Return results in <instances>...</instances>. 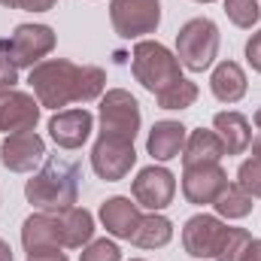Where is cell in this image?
I'll return each instance as SVG.
<instances>
[{"label": "cell", "mask_w": 261, "mask_h": 261, "mask_svg": "<svg viewBox=\"0 0 261 261\" xmlns=\"http://www.w3.org/2000/svg\"><path fill=\"white\" fill-rule=\"evenodd\" d=\"M94 237V216L85 206H67L55 213H34L21 225L24 252L40 249H82Z\"/></svg>", "instance_id": "obj_2"}, {"label": "cell", "mask_w": 261, "mask_h": 261, "mask_svg": "<svg viewBox=\"0 0 261 261\" xmlns=\"http://www.w3.org/2000/svg\"><path fill=\"white\" fill-rule=\"evenodd\" d=\"M110 21L122 40H140L161 24V0H110Z\"/></svg>", "instance_id": "obj_8"}, {"label": "cell", "mask_w": 261, "mask_h": 261, "mask_svg": "<svg viewBox=\"0 0 261 261\" xmlns=\"http://www.w3.org/2000/svg\"><path fill=\"white\" fill-rule=\"evenodd\" d=\"M79 261H122V249L113 240H91L88 246H82Z\"/></svg>", "instance_id": "obj_27"}, {"label": "cell", "mask_w": 261, "mask_h": 261, "mask_svg": "<svg viewBox=\"0 0 261 261\" xmlns=\"http://www.w3.org/2000/svg\"><path fill=\"white\" fill-rule=\"evenodd\" d=\"M18 3L21 0H0V6H6V9H18Z\"/></svg>", "instance_id": "obj_35"}, {"label": "cell", "mask_w": 261, "mask_h": 261, "mask_svg": "<svg viewBox=\"0 0 261 261\" xmlns=\"http://www.w3.org/2000/svg\"><path fill=\"white\" fill-rule=\"evenodd\" d=\"M225 228L222 219L216 216H206V213H197L186 222L182 228V246L192 258H216L219 246H222V237H225Z\"/></svg>", "instance_id": "obj_14"}, {"label": "cell", "mask_w": 261, "mask_h": 261, "mask_svg": "<svg viewBox=\"0 0 261 261\" xmlns=\"http://www.w3.org/2000/svg\"><path fill=\"white\" fill-rule=\"evenodd\" d=\"M246 61L255 73H261V31H255L246 43Z\"/></svg>", "instance_id": "obj_28"}, {"label": "cell", "mask_w": 261, "mask_h": 261, "mask_svg": "<svg viewBox=\"0 0 261 261\" xmlns=\"http://www.w3.org/2000/svg\"><path fill=\"white\" fill-rule=\"evenodd\" d=\"M237 186L249 197H261V158H246L237 167Z\"/></svg>", "instance_id": "obj_26"}, {"label": "cell", "mask_w": 261, "mask_h": 261, "mask_svg": "<svg viewBox=\"0 0 261 261\" xmlns=\"http://www.w3.org/2000/svg\"><path fill=\"white\" fill-rule=\"evenodd\" d=\"M140 103L137 97L125 88H110L100 97V137L107 140H122L134 143L137 130H140Z\"/></svg>", "instance_id": "obj_7"}, {"label": "cell", "mask_w": 261, "mask_h": 261, "mask_svg": "<svg viewBox=\"0 0 261 261\" xmlns=\"http://www.w3.org/2000/svg\"><path fill=\"white\" fill-rule=\"evenodd\" d=\"M228 189V173L222 164H192L182 167V195L195 206L216 203V197Z\"/></svg>", "instance_id": "obj_12"}, {"label": "cell", "mask_w": 261, "mask_h": 261, "mask_svg": "<svg viewBox=\"0 0 261 261\" xmlns=\"http://www.w3.org/2000/svg\"><path fill=\"white\" fill-rule=\"evenodd\" d=\"M130 192H134L137 206H146V210L158 213V210L170 206V200L176 195V176L167 167H155L152 164V167H143L137 173Z\"/></svg>", "instance_id": "obj_11"}, {"label": "cell", "mask_w": 261, "mask_h": 261, "mask_svg": "<svg viewBox=\"0 0 261 261\" xmlns=\"http://www.w3.org/2000/svg\"><path fill=\"white\" fill-rule=\"evenodd\" d=\"M58 0H21L18 9H28V12H49Z\"/></svg>", "instance_id": "obj_31"}, {"label": "cell", "mask_w": 261, "mask_h": 261, "mask_svg": "<svg viewBox=\"0 0 261 261\" xmlns=\"http://www.w3.org/2000/svg\"><path fill=\"white\" fill-rule=\"evenodd\" d=\"M219 55V28L213 18H189L176 34V58L192 73H203Z\"/></svg>", "instance_id": "obj_5"}, {"label": "cell", "mask_w": 261, "mask_h": 261, "mask_svg": "<svg viewBox=\"0 0 261 261\" xmlns=\"http://www.w3.org/2000/svg\"><path fill=\"white\" fill-rule=\"evenodd\" d=\"M0 261H12V249H9V243L0 237Z\"/></svg>", "instance_id": "obj_33"}, {"label": "cell", "mask_w": 261, "mask_h": 261, "mask_svg": "<svg viewBox=\"0 0 261 261\" xmlns=\"http://www.w3.org/2000/svg\"><path fill=\"white\" fill-rule=\"evenodd\" d=\"M94 130V116L82 107V110H61L49 119V137L61 146V149H79Z\"/></svg>", "instance_id": "obj_15"}, {"label": "cell", "mask_w": 261, "mask_h": 261, "mask_svg": "<svg viewBox=\"0 0 261 261\" xmlns=\"http://www.w3.org/2000/svg\"><path fill=\"white\" fill-rule=\"evenodd\" d=\"M210 88L216 94V100L222 103H237L246 94V73L237 61H222L216 64L213 76H210Z\"/></svg>", "instance_id": "obj_20"}, {"label": "cell", "mask_w": 261, "mask_h": 261, "mask_svg": "<svg viewBox=\"0 0 261 261\" xmlns=\"http://www.w3.org/2000/svg\"><path fill=\"white\" fill-rule=\"evenodd\" d=\"M252 200H255V197H249L237 182H228V189L216 197L213 206H216V213L225 216V219H246V216L252 213V206H255Z\"/></svg>", "instance_id": "obj_22"}, {"label": "cell", "mask_w": 261, "mask_h": 261, "mask_svg": "<svg viewBox=\"0 0 261 261\" xmlns=\"http://www.w3.org/2000/svg\"><path fill=\"white\" fill-rule=\"evenodd\" d=\"M40 100L28 91L6 88L0 91V134H18L34 130L40 122Z\"/></svg>", "instance_id": "obj_13"}, {"label": "cell", "mask_w": 261, "mask_h": 261, "mask_svg": "<svg viewBox=\"0 0 261 261\" xmlns=\"http://www.w3.org/2000/svg\"><path fill=\"white\" fill-rule=\"evenodd\" d=\"M186 137H189V128L182 122H155L152 130H149V140H146V149L155 161H170L176 155H182L186 149Z\"/></svg>", "instance_id": "obj_17"}, {"label": "cell", "mask_w": 261, "mask_h": 261, "mask_svg": "<svg viewBox=\"0 0 261 261\" xmlns=\"http://www.w3.org/2000/svg\"><path fill=\"white\" fill-rule=\"evenodd\" d=\"M55 49V31L49 24H18L0 40V55L15 67H37Z\"/></svg>", "instance_id": "obj_6"}, {"label": "cell", "mask_w": 261, "mask_h": 261, "mask_svg": "<svg viewBox=\"0 0 261 261\" xmlns=\"http://www.w3.org/2000/svg\"><path fill=\"white\" fill-rule=\"evenodd\" d=\"M249 146H252V155H255V158H261V130H258V137H255Z\"/></svg>", "instance_id": "obj_34"}, {"label": "cell", "mask_w": 261, "mask_h": 261, "mask_svg": "<svg viewBox=\"0 0 261 261\" xmlns=\"http://www.w3.org/2000/svg\"><path fill=\"white\" fill-rule=\"evenodd\" d=\"M225 158V146L219 140L216 130L197 128L186 137V149H182V167L192 164H219Z\"/></svg>", "instance_id": "obj_19"}, {"label": "cell", "mask_w": 261, "mask_h": 261, "mask_svg": "<svg viewBox=\"0 0 261 261\" xmlns=\"http://www.w3.org/2000/svg\"><path fill=\"white\" fill-rule=\"evenodd\" d=\"M243 261H261V240H252L243 252Z\"/></svg>", "instance_id": "obj_32"}, {"label": "cell", "mask_w": 261, "mask_h": 261, "mask_svg": "<svg viewBox=\"0 0 261 261\" xmlns=\"http://www.w3.org/2000/svg\"><path fill=\"white\" fill-rule=\"evenodd\" d=\"M28 261H67L61 249H40V252H28Z\"/></svg>", "instance_id": "obj_30"}, {"label": "cell", "mask_w": 261, "mask_h": 261, "mask_svg": "<svg viewBox=\"0 0 261 261\" xmlns=\"http://www.w3.org/2000/svg\"><path fill=\"white\" fill-rule=\"evenodd\" d=\"M173 240V222L161 213H149V216H140V225L130 237L134 246L140 249H161Z\"/></svg>", "instance_id": "obj_21"}, {"label": "cell", "mask_w": 261, "mask_h": 261, "mask_svg": "<svg viewBox=\"0 0 261 261\" xmlns=\"http://www.w3.org/2000/svg\"><path fill=\"white\" fill-rule=\"evenodd\" d=\"M140 210H137V200L130 203V197H110V200H103L100 203V222H103V228H107V234H113V237H119V240H130L134 237V231H137V225H140Z\"/></svg>", "instance_id": "obj_16"}, {"label": "cell", "mask_w": 261, "mask_h": 261, "mask_svg": "<svg viewBox=\"0 0 261 261\" xmlns=\"http://www.w3.org/2000/svg\"><path fill=\"white\" fill-rule=\"evenodd\" d=\"M28 82L40 107L58 113V107H67V103H88V100L103 97L107 73L94 64L79 67L67 58H49L31 67Z\"/></svg>", "instance_id": "obj_1"}, {"label": "cell", "mask_w": 261, "mask_h": 261, "mask_svg": "<svg viewBox=\"0 0 261 261\" xmlns=\"http://www.w3.org/2000/svg\"><path fill=\"white\" fill-rule=\"evenodd\" d=\"M225 15L237 24V28H252V24H258L261 18V6L258 0H225Z\"/></svg>", "instance_id": "obj_25"}, {"label": "cell", "mask_w": 261, "mask_h": 261, "mask_svg": "<svg viewBox=\"0 0 261 261\" xmlns=\"http://www.w3.org/2000/svg\"><path fill=\"white\" fill-rule=\"evenodd\" d=\"M46 158V140L37 130H18L6 134L0 143V164L12 173H31Z\"/></svg>", "instance_id": "obj_9"}, {"label": "cell", "mask_w": 261, "mask_h": 261, "mask_svg": "<svg viewBox=\"0 0 261 261\" xmlns=\"http://www.w3.org/2000/svg\"><path fill=\"white\" fill-rule=\"evenodd\" d=\"M130 70H134V79H137L146 91H152L155 97H158L161 91L173 88L179 79H186L179 58H176L167 46H161V43H155V40H140V43L134 46Z\"/></svg>", "instance_id": "obj_4"}, {"label": "cell", "mask_w": 261, "mask_h": 261, "mask_svg": "<svg viewBox=\"0 0 261 261\" xmlns=\"http://www.w3.org/2000/svg\"><path fill=\"white\" fill-rule=\"evenodd\" d=\"M137 164V149L134 143H122V140H107L97 137L94 149H91V167L100 179L107 182H119L130 173V167Z\"/></svg>", "instance_id": "obj_10"}, {"label": "cell", "mask_w": 261, "mask_h": 261, "mask_svg": "<svg viewBox=\"0 0 261 261\" xmlns=\"http://www.w3.org/2000/svg\"><path fill=\"white\" fill-rule=\"evenodd\" d=\"M15 82H18V70L9 64L3 55H0V91H6V88H15Z\"/></svg>", "instance_id": "obj_29"}, {"label": "cell", "mask_w": 261, "mask_h": 261, "mask_svg": "<svg viewBox=\"0 0 261 261\" xmlns=\"http://www.w3.org/2000/svg\"><path fill=\"white\" fill-rule=\"evenodd\" d=\"M255 128L261 130V107H258V110H255Z\"/></svg>", "instance_id": "obj_36"}, {"label": "cell", "mask_w": 261, "mask_h": 261, "mask_svg": "<svg viewBox=\"0 0 261 261\" xmlns=\"http://www.w3.org/2000/svg\"><path fill=\"white\" fill-rule=\"evenodd\" d=\"M252 243L249 231L246 228H225V237H222V246L216 252V261H243L246 246Z\"/></svg>", "instance_id": "obj_24"}, {"label": "cell", "mask_w": 261, "mask_h": 261, "mask_svg": "<svg viewBox=\"0 0 261 261\" xmlns=\"http://www.w3.org/2000/svg\"><path fill=\"white\" fill-rule=\"evenodd\" d=\"M155 100H158L161 110H189V107L197 100V85L192 82V79H179L173 88L161 91Z\"/></svg>", "instance_id": "obj_23"}, {"label": "cell", "mask_w": 261, "mask_h": 261, "mask_svg": "<svg viewBox=\"0 0 261 261\" xmlns=\"http://www.w3.org/2000/svg\"><path fill=\"white\" fill-rule=\"evenodd\" d=\"M79 182H82V167H79V161L52 155V158H46V164L28 179L24 197H28L37 210H46V213L67 210V206H76V200H79Z\"/></svg>", "instance_id": "obj_3"}, {"label": "cell", "mask_w": 261, "mask_h": 261, "mask_svg": "<svg viewBox=\"0 0 261 261\" xmlns=\"http://www.w3.org/2000/svg\"><path fill=\"white\" fill-rule=\"evenodd\" d=\"M197 3H213V0H197Z\"/></svg>", "instance_id": "obj_37"}, {"label": "cell", "mask_w": 261, "mask_h": 261, "mask_svg": "<svg viewBox=\"0 0 261 261\" xmlns=\"http://www.w3.org/2000/svg\"><path fill=\"white\" fill-rule=\"evenodd\" d=\"M213 130L219 134V140H222V146H225V155H240V152H246L249 143H252L249 119H246L243 113H234V110L216 113Z\"/></svg>", "instance_id": "obj_18"}, {"label": "cell", "mask_w": 261, "mask_h": 261, "mask_svg": "<svg viewBox=\"0 0 261 261\" xmlns=\"http://www.w3.org/2000/svg\"><path fill=\"white\" fill-rule=\"evenodd\" d=\"M130 261H146V258H130Z\"/></svg>", "instance_id": "obj_38"}]
</instances>
